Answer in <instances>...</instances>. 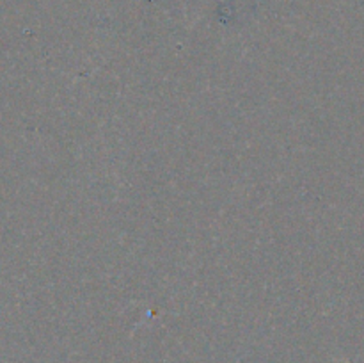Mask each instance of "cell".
<instances>
[]
</instances>
